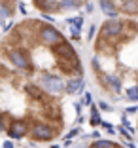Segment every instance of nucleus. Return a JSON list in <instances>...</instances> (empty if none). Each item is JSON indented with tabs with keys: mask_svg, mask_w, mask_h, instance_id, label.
Returning <instances> with one entry per match:
<instances>
[{
	"mask_svg": "<svg viewBox=\"0 0 138 148\" xmlns=\"http://www.w3.org/2000/svg\"><path fill=\"white\" fill-rule=\"evenodd\" d=\"M0 61L65 99L83 89V65L68 38L42 17H23L0 38Z\"/></svg>",
	"mask_w": 138,
	"mask_h": 148,
	"instance_id": "f257e3e1",
	"label": "nucleus"
},
{
	"mask_svg": "<svg viewBox=\"0 0 138 148\" xmlns=\"http://www.w3.org/2000/svg\"><path fill=\"white\" fill-rule=\"evenodd\" d=\"M68 116L63 99L0 61V137L49 144L63 137Z\"/></svg>",
	"mask_w": 138,
	"mask_h": 148,
	"instance_id": "f03ea898",
	"label": "nucleus"
},
{
	"mask_svg": "<svg viewBox=\"0 0 138 148\" xmlns=\"http://www.w3.org/2000/svg\"><path fill=\"white\" fill-rule=\"evenodd\" d=\"M30 10L46 17H61L82 10L89 0H27Z\"/></svg>",
	"mask_w": 138,
	"mask_h": 148,
	"instance_id": "7ed1b4c3",
	"label": "nucleus"
},
{
	"mask_svg": "<svg viewBox=\"0 0 138 148\" xmlns=\"http://www.w3.org/2000/svg\"><path fill=\"white\" fill-rule=\"evenodd\" d=\"M19 10V0H0V38L15 23Z\"/></svg>",
	"mask_w": 138,
	"mask_h": 148,
	"instance_id": "20e7f679",
	"label": "nucleus"
},
{
	"mask_svg": "<svg viewBox=\"0 0 138 148\" xmlns=\"http://www.w3.org/2000/svg\"><path fill=\"white\" fill-rule=\"evenodd\" d=\"M123 97L131 103H138V84H131V86L125 87L123 91Z\"/></svg>",
	"mask_w": 138,
	"mask_h": 148,
	"instance_id": "39448f33",
	"label": "nucleus"
}]
</instances>
